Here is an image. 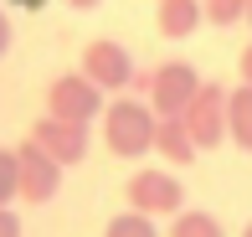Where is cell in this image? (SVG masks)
Returning <instances> with one entry per match:
<instances>
[{"label": "cell", "instance_id": "1", "mask_svg": "<svg viewBox=\"0 0 252 237\" xmlns=\"http://www.w3.org/2000/svg\"><path fill=\"white\" fill-rule=\"evenodd\" d=\"M155 144V114L144 98H113L103 108V150L119 160H144Z\"/></svg>", "mask_w": 252, "mask_h": 237}, {"label": "cell", "instance_id": "2", "mask_svg": "<svg viewBox=\"0 0 252 237\" xmlns=\"http://www.w3.org/2000/svg\"><path fill=\"white\" fill-rule=\"evenodd\" d=\"M201 88V72L190 62H159L150 72V88H144V103H150L155 119H180L186 114V103L196 98Z\"/></svg>", "mask_w": 252, "mask_h": 237}, {"label": "cell", "instance_id": "3", "mask_svg": "<svg viewBox=\"0 0 252 237\" xmlns=\"http://www.w3.org/2000/svg\"><path fill=\"white\" fill-rule=\"evenodd\" d=\"M124 201L139 217H175L186 206V186H180L175 170H134L129 186H124Z\"/></svg>", "mask_w": 252, "mask_h": 237}, {"label": "cell", "instance_id": "4", "mask_svg": "<svg viewBox=\"0 0 252 237\" xmlns=\"http://www.w3.org/2000/svg\"><path fill=\"white\" fill-rule=\"evenodd\" d=\"M180 124H186V134H190L196 150H216V144L226 139V88L201 77V88H196V98L186 103Z\"/></svg>", "mask_w": 252, "mask_h": 237}, {"label": "cell", "instance_id": "5", "mask_svg": "<svg viewBox=\"0 0 252 237\" xmlns=\"http://www.w3.org/2000/svg\"><path fill=\"white\" fill-rule=\"evenodd\" d=\"M47 114L67 124H93L103 114V88L88 83L83 72H62L47 83Z\"/></svg>", "mask_w": 252, "mask_h": 237}, {"label": "cell", "instance_id": "6", "mask_svg": "<svg viewBox=\"0 0 252 237\" xmlns=\"http://www.w3.org/2000/svg\"><path fill=\"white\" fill-rule=\"evenodd\" d=\"M77 72L88 77V83H98L103 93H124V88L134 83V57H129V47L124 41H113V36H98V41H88L83 47V67Z\"/></svg>", "mask_w": 252, "mask_h": 237}, {"label": "cell", "instance_id": "7", "mask_svg": "<svg viewBox=\"0 0 252 237\" xmlns=\"http://www.w3.org/2000/svg\"><path fill=\"white\" fill-rule=\"evenodd\" d=\"M57 186H62V165H57L36 139H21V150H16V196L31 201V206H41V201L57 196Z\"/></svg>", "mask_w": 252, "mask_h": 237}, {"label": "cell", "instance_id": "8", "mask_svg": "<svg viewBox=\"0 0 252 237\" xmlns=\"http://www.w3.org/2000/svg\"><path fill=\"white\" fill-rule=\"evenodd\" d=\"M26 139H36L41 150H47L52 160L62 165V170H67V165H83V160H88V124H67V119H52V114H47V119L31 124Z\"/></svg>", "mask_w": 252, "mask_h": 237}, {"label": "cell", "instance_id": "9", "mask_svg": "<svg viewBox=\"0 0 252 237\" xmlns=\"http://www.w3.org/2000/svg\"><path fill=\"white\" fill-rule=\"evenodd\" d=\"M155 26H159V36H165V41L196 36V26H201V0H159V5H155Z\"/></svg>", "mask_w": 252, "mask_h": 237}, {"label": "cell", "instance_id": "10", "mask_svg": "<svg viewBox=\"0 0 252 237\" xmlns=\"http://www.w3.org/2000/svg\"><path fill=\"white\" fill-rule=\"evenodd\" d=\"M150 150L159 155V160H170V165H190L196 160V144H190V134H186V124L180 119H155V144Z\"/></svg>", "mask_w": 252, "mask_h": 237}, {"label": "cell", "instance_id": "11", "mask_svg": "<svg viewBox=\"0 0 252 237\" xmlns=\"http://www.w3.org/2000/svg\"><path fill=\"white\" fill-rule=\"evenodd\" d=\"M226 139L252 155V88L247 83H237L226 93Z\"/></svg>", "mask_w": 252, "mask_h": 237}, {"label": "cell", "instance_id": "12", "mask_svg": "<svg viewBox=\"0 0 252 237\" xmlns=\"http://www.w3.org/2000/svg\"><path fill=\"white\" fill-rule=\"evenodd\" d=\"M165 237H226L221 222L211 217V211H175V222H170Z\"/></svg>", "mask_w": 252, "mask_h": 237}, {"label": "cell", "instance_id": "13", "mask_svg": "<svg viewBox=\"0 0 252 237\" xmlns=\"http://www.w3.org/2000/svg\"><path fill=\"white\" fill-rule=\"evenodd\" d=\"M103 237H159L155 217H139V211H119V217L103 227Z\"/></svg>", "mask_w": 252, "mask_h": 237}, {"label": "cell", "instance_id": "14", "mask_svg": "<svg viewBox=\"0 0 252 237\" xmlns=\"http://www.w3.org/2000/svg\"><path fill=\"white\" fill-rule=\"evenodd\" d=\"M247 16V0H201V21H211V26H237V21Z\"/></svg>", "mask_w": 252, "mask_h": 237}, {"label": "cell", "instance_id": "15", "mask_svg": "<svg viewBox=\"0 0 252 237\" xmlns=\"http://www.w3.org/2000/svg\"><path fill=\"white\" fill-rule=\"evenodd\" d=\"M16 201V150H0V206Z\"/></svg>", "mask_w": 252, "mask_h": 237}, {"label": "cell", "instance_id": "16", "mask_svg": "<svg viewBox=\"0 0 252 237\" xmlns=\"http://www.w3.org/2000/svg\"><path fill=\"white\" fill-rule=\"evenodd\" d=\"M0 237H21V217L10 206H0Z\"/></svg>", "mask_w": 252, "mask_h": 237}, {"label": "cell", "instance_id": "17", "mask_svg": "<svg viewBox=\"0 0 252 237\" xmlns=\"http://www.w3.org/2000/svg\"><path fill=\"white\" fill-rule=\"evenodd\" d=\"M237 77H242V83L252 88V41L242 47V57H237Z\"/></svg>", "mask_w": 252, "mask_h": 237}, {"label": "cell", "instance_id": "18", "mask_svg": "<svg viewBox=\"0 0 252 237\" xmlns=\"http://www.w3.org/2000/svg\"><path fill=\"white\" fill-rule=\"evenodd\" d=\"M10 36H16V31H10V16H5V10H0V57H5V52H10Z\"/></svg>", "mask_w": 252, "mask_h": 237}, {"label": "cell", "instance_id": "19", "mask_svg": "<svg viewBox=\"0 0 252 237\" xmlns=\"http://www.w3.org/2000/svg\"><path fill=\"white\" fill-rule=\"evenodd\" d=\"M67 5H72V10H93L98 0H67Z\"/></svg>", "mask_w": 252, "mask_h": 237}, {"label": "cell", "instance_id": "20", "mask_svg": "<svg viewBox=\"0 0 252 237\" xmlns=\"http://www.w3.org/2000/svg\"><path fill=\"white\" fill-rule=\"evenodd\" d=\"M242 21H247V26H252V0H247V16H242Z\"/></svg>", "mask_w": 252, "mask_h": 237}, {"label": "cell", "instance_id": "21", "mask_svg": "<svg viewBox=\"0 0 252 237\" xmlns=\"http://www.w3.org/2000/svg\"><path fill=\"white\" fill-rule=\"evenodd\" d=\"M242 237H252V222H247V227H242Z\"/></svg>", "mask_w": 252, "mask_h": 237}]
</instances>
